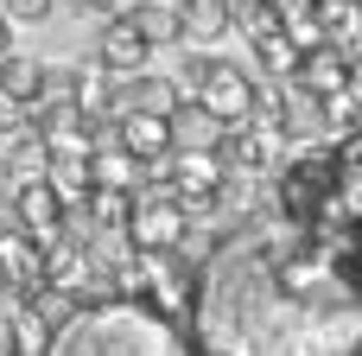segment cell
Listing matches in <instances>:
<instances>
[{
	"mask_svg": "<svg viewBox=\"0 0 362 356\" xmlns=\"http://www.w3.org/2000/svg\"><path fill=\"white\" fill-rule=\"evenodd\" d=\"M165 140H172V153H216L223 121H216L204 102L178 96V102H172V115H165Z\"/></svg>",
	"mask_w": 362,
	"mask_h": 356,
	"instance_id": "cell-10",
	"label": "cell"
},
{
	"mask_svg": "<svg viewBox=\"0 0 362 356\" xmlns=\"http://www.w3.org/2000/svg\"><path fill=\"white\" fill-rule=\"evenodd\" d=\"M286 83H299V89H312V96H337V89H350L356 83V51H344V45H305L299 57H293V70H286Z\"/></svg>",
	"mask_w": 362,
	"mask_h": 356,
	"instance_id": "cell-8",
	"label": "cell"
},
{
	"mask_svg": "<svg viewBox=\"0 0 362 356\" xmlns=\"http://www.w3.org/2000/svg\"><path fill=\"white\" fill-rule=\"evenodd\" d=\"M229 6H235V0H178V45L216 51V45L229 38Z\"/></svg>",
	"mask_w": 362,
	"mask_h": 356,
	"instance_id": "cell-11",
	"label": "cell"
},
{
	"mask_svg": "<svg viewBox=\"0 0 362 356\" xmlns=\"http://www.w3.org/2000/svg\"><path fill=\"white\" fill-rule=\"evenodd\" d=\"M165 6H178V0H165Z\"/></svg>",
	"mask_w": 362,
	"mask_h": 356,
	"instance_id": "cell-17",
	"label": "cell"
},
{
	"mask_svg": "<svg viewBox=\"0 0 362 356\" xmlns=\"http://www.w3.org/2000/svg\"><path fill=\"white\" fill-rule=\"evenodd\" d=\"M45 57H32V51H6L0 57V108H13V115H32L38 102H45Z\"/></svg>",
	"mask_w": 362,
	"mask_h": 356,
	"instance_id": "cell-9",
	"label": "cell"
},
{
	"mask_svg": "<svg viewBox=\"0 0 362 356\" xmlns=\"http://www.w3.org/2000/svg\"><path fill=\"white\" fill-rule=\"evenodd\" d=\"M185 338L197 356H362L356 229H293L255 210L191 261Z\"/></svg>",
	"mask_w": 362,
	"mask_h": 356,
	"instance_id": "cell-1",
	"label": "cell"
},
{
	"mask_svg": "<svg viewBox=\"0 0 362 356\" xmlns=\"http://www.w3.org/2000/svg\"><path fill=\"white\" fill-rule=\"evenodd\" d=\"M191 102H204L223 127H235V121H248L255 115V102H261V76L242 64V57H223V51H210V64H204V83H197V96Z\"/></svg>",
	"mask_w": 362,
	"mask_h": 356,
	"instance_id": "cell-4",
	"label": "cell"
},
{
	"mask_svg": "<svg viewBox=\"0 0 362 356\" xmlns=\"http://www.w3.org/2000/svg\"><path fill=\"white\" fill-rule=\"evenodd\" d=\"M38 356H197L185 338V318L159 312L140 293H89L76 299Z\"/></svg>",
	"mask_w": 362,
	"mask_h": 356,
	"instance_id": "cell-2",
	"label": "cell"
},
{
	"mask_svg": "<svg viewBox=\"0 0 362 356\" xmlns=\"http://www.w3.org/2000/svg\"><path fill=\"white\" fill-rule=\"evenodd\" d=\"M6 217H13V229L19 236H32L38 248L64 229V197L45 185V178H13L6 185Z\"/></svg>",
	"mask_w": 362,
	"mask_h": 356,
	"instance_id": "cell-6",
	"label": "cell"
},
{
	"mask_svg": "<svg viewBox=\"0 0 362 356\" xmlns=\"http://www.w3.org/2000/svg\"><path fill=\"white\" fill-rule=\"evenodd\" d=\"M121 236H127V248H134V255H153V248H185V242H191V210H185V204H178L159 178H146V185H134V191H127Z\"/></svg>",
	"mask_w": 362,
	"mask_h": 356,
	"instance_id": "cell-3",
	"label": "cell"
},
{
	"mask_svg": "<svg viewBox=\"0 0 362 356\" xmlns=\"http://www.w3.org/2000/svg\"><path fill=\"white\" fill-rule=\"evenodd\" d=\"M51 13H57V0H0V19H6L13 32H19V25H45Z\"/></svg>",
	"mask_w": 362,
	"mask_h": 356,
	"instance_id": "cell-14",
	"label": "cell"
},
{
	"mask_svg": "<svg viewBox=\"0 0 362 356\" xmlns=\"http://www.w3.org/2000/svg\"><path fill=\"white\" fill-rule=\"evenodd\" d=\"M89 57H95L108 76H134V70L153 64V45L140 38V25H134L127 13H115V19H95V45H89Z\"/></svg>",
	"mask_w": 362,
	"mask_h": 356,
	"instance_id": "cell-7",
	"label": "cell"
},
{
	"mask_svg": "<svg viewBox=\"0 0 362 356\" xmlns=\"http://www.w3.org/2000/svg\"><path fill=\"white\" fill-rule=\"evenodd\" d=\"M115 147L153 172V166L172 153V140H165V115H115Z\"/></svg>",
	"mask_w": 362,
	"mask_h": 356,
	"instance_id": "cell-12",
	"label": "cell"
},
{
	"mask_svg": "<svg viewBox=\"0 0 362 356\" xmlns=\"http://www.w3.org/2000/svg\"><path fill=\"white\" fill-rule=\"evenodd\" d=\"M127 19H134V25H140V38L153 45V57H159L165 45H178V6H165V0H140Z\"/></svg>",
	"mask_w": 362,
	"mask_h": 356,
	"instance_id": "cell-13",
	"label": "cell"
},
{
	"mask_svg": "<svg viewBox=\"0 0 362 356\" xmlns=\"http://www.w3.org/2000/svg\"><path fill=\"white\" fill-rule=\"evenodd\" d=\"M153 178H159L185 210H204L229 172H223V159H216V153H165V159L153 166Z\"/></svg>",
	"mask_w": 362,
	"mask_h": 356,
	"instance_id": "cell-5",
	"label": "cell"
},
{
	"mask_svg": "<svg viewBox=\"0 0 362 356\" xmlns=\"http://www.w3.org/2000/svg\"><path fill=\"white\" fill-rule=\"evenodd\" d=\"M6 51H13V25L0 19V57H6Z\"/></svg>",
	"mask_w": 362,
	"mask_h": 356,
	"instance_id": "cell-16",
	"label": "cell"
},
{
	"mask_svg": "<svg viewBox=\"0 0 362 356\" xmlns=\"http://www.w3.org/2000/svg\"><path fill=\"white\" fill-rule=\"evenodd\" d=\"M140 0H83V13H95V19H115V13H134Z\"/></svg>",
	"mask_w": 362,
	"mask_h": 356,
	"instance_id": "cell-15",
	"label": "cell"
}]
</instances>
